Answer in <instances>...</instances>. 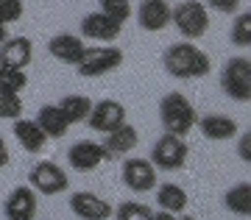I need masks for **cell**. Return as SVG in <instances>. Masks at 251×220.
Returning a JSON list of instances; mask_svg holds the SVG:
<instances>
[{"instance_id": "cell-35", "label": "cell", "mask_w": 251, "mask_h": 220, "mask_svg": "<svg viewBox=\"0 0 251 220\" xmlns=\"http://www.w3.org/2000/svg\"><path fill=\"white\" fill-rule=\"evenodd\" d=\"M176 220H196V218H176Z\"/></svg>"}, {"instance_id": "cell-16", "label": "cell", "mask_w": 251, "mask_h": 220, "mask_svg": "<svg viewBox=\"0 0 251 220\" xmlns=\"http://www.w3.org/2000/svg\"><path fill=\"white\" fill-rule=\"evenodd\" d=\"M84 39L75 34H56L50 42H48V53L53 56V59H59L62 64H75L81 62V56H84Z\"/></svg>"}, {"instance_id": "cell-5", "label": "cell", "mask_w": 251, "mask_h": 220, "mask_svg": "<svg viewBox=\"0 0 251 220\" xmlns=\"http://www.w3.org/2000/svg\"><path fill=\"white\" fill-rule=\"evenodd\" d=\"M221 89L237 103L251 100V59L232 56L221 70Z\"/></svg>"}, {"instance_id": "cell-4", "label": "cell", "mask_w": 251, "mask_h": 220, "mask_svg": "<svg viewBox=\"0 0 251 220\" xmlns=\"http://www.w3.org/2000/svg\"><path fill=\"white\" fill-rule=\"evenodd\" d=\"M171 23L184 39H201L209 31V14L201 0H181L179 6H173Z\"/></svg>"}, {"instance_id": "cell-22", "label": "cell", "mask_w": 251, "mask_h": 220, "mask_svg": "<svg viewBox=\"0 0 251 220\" xmlns=\"http://www.w3.org/2000/svg\"><path fill=\"white\" fill-rule=\"evenodd\" d=\"M56 106L62 109V115L67 117L70 125L87 123V117H90V112H92V100L87 95H64Z\"/></svg>"}, {"instance_id": "cell-21", "label": "cell", "mask_w": 251, "mask_h": 220, "mask_svg": "<svg viewBox=\"0 0 251 220\" xmlns=\"http://www.w3.org/2000/svg\"><path fill=\"white\" fill-rule=\"evenodd\" d=\"M156 203H159V212H171V215H179V212L187 209V193H184V187L179 184H162L156 187Z\"/></svg>"}, {"instance_id": "cell-20", "label": "cell", "mask_w": 251, "mask_h": 220, "mask_svg": "<svg viewBox=\"0 0 251 220\" xmlns=\"http://www.w3.org/2000/svg\"><path fill=\"white\" fill-rule=\"evenodd\" d=\"M14 137L28 153H39V150L45 148L48 137L42 134V128L36 125V120H25V117H20L14 120Z\"/></svg>"}, {"instance_id": "cell-25", "label": "cell", "mask_w": 251, "mask_h": 220, "mask_svg": "<svg viewBox=\"0 0 251 220\" xmlns=\"http://www.w3.org/2000/svg\"><path fill=\"white\" fill-rule=\"evenodd\" d=\"M229 36H232V42L237 45V48H249L251 45V11H240V14L234 17Z\"/></svg>"}, {"instance_id": "cell-18", "label": "cell", "mask_w": 251, "mask_h": 220, "mask_svg": "<svg viewBox=\"0 0 251 220\" xmlns=\"http://www.w3.org/2000/svg\"><path fill=\"white\" fill-rule=\"evenodd\" d=\"M198 128L204 134L206 140H215V142H224V140H232L237 137V120L229 115H206V117H198Z\"/></svg>"}, {"instance_id": "cell-30", "label": "cell", "mask_w": 251, "mask_h": 220, "mask_svg": "<svg viewBox=\"0 0 251 220\" xmlns=\"http://www.w3.org/2000/svg\"><path fill=\"white\" fill-rule=\"evenodd\" d=\"M206 6L218 14H237L240 9V0H206Z\"/></svg>"}, {"instance_id": "cell-29", "label": "cell", "mask_w": 251, "mask_h": 220, "mask_svg": "<svg viewBox=\"0 0 251 220\" xmlns=\"http://www.w3.org/2000/svg\"><path fill=\"white\" fill-rule=\"evenodd\" d=\"M23 0H0V23L9 25V23H17L23 20Z\"/></svg>"}, {"instance_id": "cell-28", "label": "cell", "mask_w": 251, "mask_h": 220, "mask_svg": "<svg viewBox=\"0 0 251 220\" xmlns=\"http://www.w3.org/2000/svg\"><path fill=\"white\" fill-rule=\"evenodd\" d=\"M20 115H23V98L0 95V120H20Z\"/></svg>"}, {"instance_id": "cell-32", "label": "cell", "mask_w": 251, "mask_h": 220, "mask_svg": "<svg viewBox=\"0 0 251 220\" xmlns=\"http://www.w3.org/2000/svg\"><path fill=\"white\" fill-rule=\"evenodd\" d=\"M9 165V145H6V140L0 137V170Z\"/></svg>"}, {"instance_id": "cell-13", "label": "cell", "mask_w": 251, "mask_h": 220, "mask_svg": "<svg viewBox=\"0 0 251 220\" xmlns=\"http://www.w3.org/2000/svg\"><path fill=\"white\" fill-rule=\"evenodd\" d=\"M123 34V23L92 11L81 20V39H95V42H115L117 36Z\"/></svg>"}, {"instance_id": "cell-10", "label": "cell", "mask_w": 251, "mask_h": 220, "mask_svg": "<svg viewBox=\"0 0 251 220\" xmlns=\"http://www.w3.org/2000/svg\"><path fill=\"white\" fill-rule=\"evenodd\" d=\"M106 150L100 142H92V140H81V142H73L70 150H67V162H70L73 170L78 173H90V170L100 168L106 162Z\"/></svg>"}, {"instance_id": "cell-26", "label": "cell", "mask_w": 251, "mask_h": 220, "mask_svg": "<svg viewBox=\"0 0 251 220\" xmlns=\"http://www.w3.org/2000/svg\"><path fill=\"white\" fill-rule=\"evenodd\" d=\"M117 220H151L153 218V209L148 203H140V201H126L117 206V212H112Z\"/></svg>"}, {"instance_id": "cell-19", "label": "cell", "mask_w": 251, "mask_h": 220, "mask_svg": "<svg viewBox=\"0 0 251 220\" xmlns=\"http://www.w3.org/2000/svg\"><path fill=\"white\" fill-rule=\"evenodd\" d=\"M36 125L42 128V134H45L48 140H62L64 134H67V128H70V123H67V117L62 115V109L56 103H48L39 109V115H36Z\"/></svg>"}, {"instance_id": "cell-14", "label": "cell", "mask_w": 251, "mask_h": 220, "mask_svg": "<svg viewBox=\"0 0 251 220\" xmlns=\"http://www.w3.org/2000/svg\"><path fill=\"white\" fill-rule=\"evenodd\" d=\"M34 59V42L28 36H9L0 45V67L6 70H25Z\"/></svg>"}, {"instance_id": "cell-24", "label": "cell", "mask_w": 251, "mask_h": 220, "mask_svg": "<svg viewBox=\"0 0 251 220\" xmlns=\"http://www.w3.org/2000/svg\"><path fill=\"white\" fill-rule=\"evenodd\" d=\"M28 87L25 70H6L0 67V95H20Z\"/></svg>"}, {"instance_id": "cell-9", "label": "cell", "mask_w": 251, "mask_h": 220, "mask_svg": "<svg viewBox=\"0 0 251 220\" xmlns=\"http://www.w3.org/2000/svg\"><path fill=\"white\" fill-rule=\"evenodd\" d=\"M87 123H90L92 131H115L117 125L126 123V106L120 100H112V98H103L98 103H92V112L87 117Z\"/></svg>"}, {"instance_id": "cell-11", "label": "cell", "mask_w": 251, "mask_h": 220, "mask_svg": "<svg viewBox=\"0 0 251 220\" xmlns=\"http://www.w3.org/2000/svg\"><path fill=\"white\" fill-rule=\"evenodd\" d=\"M70 209H73V215L81 218V220H109L112 212H115V206H112L106 198H100V195L81 190V193L70 195Z\"/></svg>"}, {"instance_id": "cell-2", "label": "cell", "mask_w": 251, "mask_h": 220, "mask_svg": "<svg viewBox=\"0 0 251 220\" xmlns=\"http://www.w3.org/2000/svg\"><path fill=\"white\" fill-rule=\"evenodd\" d=\"M159 120L165 125V134H173V137H187L198 123L196 106L190 98H184L181 92H168V95L159 100Z\"/></svg>"}, {"instance_id": "cell-6", "label": "cell", "mask_w": 251, "mask_h": 220, "mask_svg": "<svg viewBox=\"0 0 251 220\" xmlns=\"http://www.w3.org/2000/svg\"><path fill=\"white\" fill-rule=\"evenodd\" d=\"M28 187L39 195H59V193H67L70 187V176L62 165H56L50 159L45 162H36L31 173H28Z\"/></svg>"}, {"instance_id": "cell-31", "label": "cell", "mask_w": 251, "mask_h": 220, "mask_svg": "<svg viewBox=\"0 0 251 220\" xmlns=\"http://www.w3.org/2000/svg\"><path fill=\"white\" fill-rule=\"evenodd\" d=\"M237 153H240L243 162H251V137H249V134L240 140V148H237Z\"/></svg>"}, {"instance_id": "cell-8", "label": "cell", "mask_w": 251, "mask_h": 220, "mask_svg": "<svg viewBox=\"0 0 251 220\" xmlns=\"http://www.w3.org/2000/svg\"><path fill=\"white\" fill-rule=\"evenodd\" d=\"M123 184L137 195L151 193V190H156V168L143 156L126 159L123 162Z\"/></svg>"}, {"instance_id": "cell-23", "label": "cell", "mask_w": 251, "mask_h": 220, "mask_svg": "<svg viewBox=\"0 0 251 220\" xmlns=\"http://www.w3.org/2000/svg\"><path fill=\"white\" fill-rule=\"evenodd\" d=\"M224 203H226V209H229V212L240 215V218H249V215H251V184H249V181L234 184L232 190L224 195Z\"/></svg>"}, {"instance_id": "cell-1", "label": "cell", "mask_w": 251, "mask_h": 220, "mask_svg": "<svg viewBox=\"0 0 251 220\" xmlns=\"http://www.w3.org/2000/svg\"><path fill=\"white\" fill-rule=\"evenodd\" d=\"M162 64H165V70L171 73L173 78H179V81L204 78V75H209V70H212L209 56L193 42L171 45V48L165 50V56H162Z\"/></svg>"}, {"instance_id": "cell-33", "label": "cell", "mask_w": 251, "mask_h": 220, "mask_svg": "<svg viewBox=\"0 0 251 220\" xmlns=\"http://www.w3.org/2000/svg\"><path fill=\"white\" fill-rule=\"evenodd\" d=\"M151 220H176V215H171V212H153Z\"/></svg>"}, {"instance_id": "cell-3", "label": "cell", "mask_w": 251, "mask_h": 220, "mask_svg": "<svg viewBox=\"0 0 251 220\" xmlns=\"http://www.w3.org/2000/svg\"><path fill=\"white\" fill-rule=\"evenodd\" d=\"M120 64H123V50L117 45H92V48H84V56L75 64V70L81 78H100L117 70Z\"/></svg>"}, {"instance_id": "cell-12", "label": "cell", "mask_w": 251, "mask_h": 220, "mask_svg": "<svg viewBox=\"0 0 251 220\" xmlns=\"http://www.w3.org/2000/svg\"><path fill=\"white\" fill-rule=\"evenodd\" d=\"M36 209H39L36 193L28 184L14 187V190L6 195V201H3V215H6L9 220H34Z\"/></svg>"}, {"instance_id": "cell-34", "label": "cell", "mask_w": 251, "mask_h": 220, "mask_svg": "<svg viewBox=\"0 0 251 220\" xmlns=\"http://www.w3.org/2000/svg\"><path fill=\"white\" fill-rule=\"evenodd\" d=\"M6 39H9V25H3V23H0V45L6 42Z\"/></svg>"}, {"instance_id": "cell-17", "label": "cell", "mask_w": 251, "mask_h": 220, "mask_svg": "<svg viewBox=\"0 0 251 220\" xmlns=\"http://www.w3.org/2000/svg\"><path fill=\"white\" fill-rule=\"evenodd\" d=\"M137 142H140L137 128L131 123H123V125H117L115 131H109L106 140L100 142V145H103L109 159H115V156H123V153H131L137 148Z\"/></svg>"}, {"instance_id": "cell-27", "label": "cell", "mask_w": 251, "mask_h": 220, "mask_svg": "<svg viewBox=\"0 0 251 220\" xmlns=\"http://www.w3.org/2000/svg\"><path fill=\"white\" fill-rule=\"evenodd\" d=\"M100 14H106L117 23H126L131 17V0H100Z\"/></svg>"}, {"instance_id": "cell-15", "label": "cell", "mask_w": 251, "mask_h": 220, "mask_svg": "<svg viewBox=\"0 0 251 220\" xmlns=\"http://www.w3.org/2000/svg\"><path fill=\"white\" fill-rule=\"evenodd\" d=\"M171 11H173V6L168 0H140L137 23H140V28L156 34V31H165L171 25Z\"/></svg>"}, {"instance_id": "cell-7", "label": "cell", "mask_w": 251, "mask_h": 220, "mask_svg": "<svg viewBox=\"0 0 251 220\" xmlns=\"http://www.w3.org/2000/svg\"><path fill=\"white\" fill-rule=\"evenodd\" d=\"M187 142L181 140V137H173V134H162L159 140L153 142L151 148V162L156 170H181L184 168V162H187Z\"/></svg>"}]
</instances>
